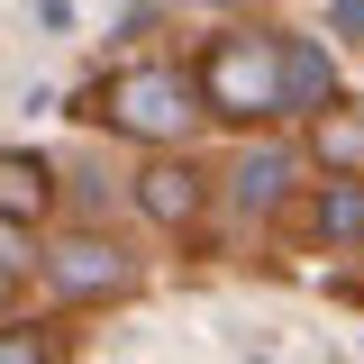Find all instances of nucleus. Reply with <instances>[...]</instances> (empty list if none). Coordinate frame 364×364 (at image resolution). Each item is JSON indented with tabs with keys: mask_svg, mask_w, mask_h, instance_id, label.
I'll use <instances>...</instances> for the list:
<instances>
[{
	"mask_svg": "<svg viewBox=\"0 0 364 364\" xmlns=\"http://www.w3.org/2000/svg\"><path fill=\"white\" fill-rule=\"evenodd\" d=\"M200 109H210V119H273V109H282V46L219 37L200 55Z\"/></svg>",
	"mask_w": 364,
	"mask_h": 364,
	"instance_id": "nucleus-1",
	"label": "nucleus"
},
{
	"mask_svg": "<svg viewBox=\"0 0 364 364\" xmlns=\"http://www.w3.org/2000/svg\"><path fill=\"white\" fill-rule=\"evenodd\" d=\"M100 119L128 128V136H146V146H173V136L200 119V82H182V73H164V64H136V73H119V82H100Z\"/></svg>",
	"mask_w": 364,
	"mask_h": 364,
	"instance_id": "nucleus-2",
	"label": "nucleus"
},
{
	"mask_svg": "<svg viewBox=\"0 0 364 364\" xmlns=\"http://www.w3.org/2000/svg\"><path fill=\"white\" fill-rule=\"evenodd\" d=\"M46 273H55V291H73V301H91V291H119V282H128V264H119L100 237L55 246V255H46Z\"/></svg>",
	"mask_w": 364,
	"mask_h": 364,
	"instance_id": "nucleus-3",
	"label": "nucleus"
},
{
	"mask_svg": "<svg viewBox=\"0 0 364 364\" xmlns=\"http://www.w3.org/2000/svg\"><path fill=\"white\" fill-rule=\"evenodd\" d=\"M282 109H310V119L337 109V73H328V55L310 37H282Z\"/></svg>",
	"mask_w": 364,
	"mask_h": 364,
	"instance_id": "nucleus-4",
	"label": "nucleus"
},
{
	"mask_svg": "<svg viewBox=\"0 0 364 364\" xmlns=\"http://www.w3.org/2000/svg\"><path fill=\"white\" fill-rule=\"evenodd\" d=\"M310 155L328 182H364V109H328V119H310Z\"/></svg>",
	"mask_w": 364,
	"mask_h": 364,
	"instance_id": "nucleus-5",
	"label": "nucleus"
},
{
	"mask_svg": "<svg viewBox=\"0 0 364 364\" xmlns=\"http://www.w3.org/2000/svg\"><path fill=\"white\" fill-rule=\"evenodd\" d=\"M136 210L155 228H191V210H200V173L191 164H146L136 173Z\"/></svg>",
	"mask_w": 364,
	"mask_h": 364,
	"instance_id": "nucleus-6",
	"label": "nucleus"
},
{
	"mask_svg": "<svg viewBox=\"0 0 364 364\" xmlns=\"http://www.w3.org/2000/svg\"><path fill=\"white\" fill-rule=\"evenodd\" d=\"M46 200H55V173H46L37 155H0V219H46Z\"/></svg>",
	"mask_w": 364,
	"mask_h": 364,
	"instance_id": "nucleus-7",
	"label": "nucleus"
},
{
	"mask_svg": "<svg viewBox=\"0 0 364 364\" xmlns=\"http://www.w3.org/2000/svg\"><path fill=\"white\" fill-rule=\"evenodd\" d=\"M282 182H291V155H282V146H255V155L237 164V210H273Z\"/></svg>",
	"mask_w": 364,
	"mask_h": 364,
	"instance_id": "nucleus-8",
	"label": "nucleus"
},
{
	"mask_svg": "<svg viewBox=\"0 0 364 364\" xmlns=\"http://www.w3.org/2000/svg\"><path fill=\"white\" fill-rule=\"evenodd\" d=\"M318 228H328V237H355L364 228V182H337V191L318 200Z\"/></svg>",
	"mask_w": 364,
	"mask_h": 364,
	"instance_id": "nucleus-9",
	"label": "nucleus"
},
{
	"mask_svg": "<svg viewBox=\"0 0 364 364\" xmlns=\"http://www.w3.org/2000/svg\"><path fill=\"white\" fill-rule=\"evenodd\" d=\"M0 273H28V228L0 219Z\"/></svg>",
	"mask_w": 364,
	"mask_h": 364,
	"instance_id": "nucleus-10",
	"label": "nucleus"
},
{
	"mask_svg": "<svg viewBox=\"0 0 364 364\" xmlns=\"http://www.w3.org/2000/svg\"><path fill=\"white\" fill-rule=\"evenodd\" d=\"M0 364H46V337H0Z\"/></svg>",
	"mask_w": 364,
	"mask_h": 364,
	"instance_id": "nucleus-11",
	"label": "nucleus"
},
{
	"mask_svg": "<svg viewBox=\"0 0 364 364\" xmlns=\"http://www.w3.org/2000/svg\"><path fill=\"white\" fill-rule=\"evenodd\" d=\"M328 18H337V37H364V0H328Z\"/></svg>",
	"mask_w": 364,
	"mask_h": 364,
	"instance_id": "nucleus-12",
	"label": "nucleus"
},
{
	"mask_svg": "<svg viewBox=\"0 0 364 364\" xmlns=\"http://www.w3.org/2000/svg\"><path fill=\"white\" fill-rule=\"evenodd\" d=\"M9 282H18V273H0V301H9Z\"/></svg>",
	"mask_w": 364,
	"mask_h": 364,
	"instance_id": "nucleus-13",
	"label": "nucleus"
}]
</instances>
